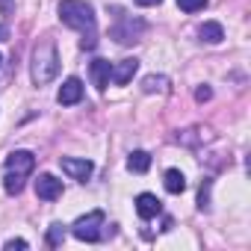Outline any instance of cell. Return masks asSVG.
Listing matches in <instances>:
<instances>
[{
	"mask_svg": "<svg viewBox=\"0 0 251 251\" xmlns=\"http://www.w3.org/2000/svg\"><path fill=\"white\" fill-rule=\"evenodd\" d=\"M139 71V59H121L118 65H112V71H109V80L115 83V86H127L130 80H133V74Z\"/></svg>",
	"mask_w": 251,
	"mask_h": 251,
	"instance_id": "9c48e42d",
	"label": "cell"
},
{
	"mask_svg": "<svg viewBox=\"0 0 251 251\" xmlns=\"http://www.w3.org/2000/svg\"><path fill=\"white\" fill-rule=\"evenodd\" d=\"M3 169H6V175H18V177H27V175L36 169V157H33L30 151H12V154L6 157Z\"/></svg>",
	"mask_w": 251,
	"mask_h": 251,
	"instance_id": "5b68a950",
	"label": "cell"
},
{
	"mask_svg": "<svg viewBox=\"0 0 251 251\" xmlns=\"http://www.w3.org/2000/svg\"><path fill=\"white\" fill-rule=\"evenodd\" d=\"M62 242H65V225L53 222V225L48 227V245H50V248H56V245H62Z\"/></svg>",
	"mask_w": 251,
	"mask_h": 251,
	"instance_id": "9a60e30c",
	"label": "cell"
},
{
	"mask_svg": "<svg viewBox=\"0 0 251 251\" xmlns=\"http://www.w3.org/2000/svg\"><path fill=\"white\" fill-rule=\"evenodd\" d=\"M163 0H136V6H160Z\"/></svg>",
	"mask_w": 251,
	"mask_h": 251,
	"instance_id": "603a6c76",
	"label": "cell"
},
{
	"mask_svg": "<svg viewBox=\"0 0 251 251\" xmlns=\"http://www.w3.org/2000/svg\"><path fill=\"white\" fill-rule=\"evenodd\" d=\"M59 169H62L71 180H77V183H86V180L92 177V172H95V166H92L89 160H77V157H62V160H59Z\"/></svg>",
	"mask_w": 251,
	"mask_h": 251,
	"instance_id": "8992f818",
	"label": "cell"
},
{
	"mask_svg": "<svg viewBox=\"0 0 251 251\" xmlns=\"http://www.w3.org/2000/svg\"><path fill=\"white\" fill-rule=\"evenodd\" d=\"M177 6L183 12H201V9H207V0H177Z\"/></svg>",
	"mask_w": 251,
	"mask_h": 251,
	"instance_id": "d6986e66",
	"label": "cell"
},
{
	"mask_svg": "<svg viewBox=\"0 0 251 251\" xmlns=\"http://www.w3.org/2000/svg\"><path fill=\"white\" fill-rule=\"evenodd\" d=\"M127 169L136 172V175L148 172V169H151V154H148V151H133V154L127 157Z\"/></svg>",
	"mask_w": 251,
	"mask_h": 251,
	"instance_id": "5bb4252c",
	"label": "cell"
},
{
	"mask_svg": "<svg viewBox=\"0 0 251 251\" xmlns=\"http://www.w3.org/2000/svg\"><path fill=\"white\" fill-rule=\"evenodd\" d=\"M163 186H166V192L180 195V192L186 189V177H183V172H180V169H169L166 177H163Z\"/></svg>",
	"mask_w": 251,
	"mask_h": 251,
	"instance_id": "4fadbf2b",
	"label": "cell"
},
{
	"mask_svg": "<svg viewBox=\"0 0 251 251\" xmlns=\"http://www.w3.org/2000/svg\"><path fill=\"white\" fill-rule=\"evenodd\" d=\"M0 62H3V56H0Z\"/></svg>",
	"mask_w": 251,
	"mask_h": 251,
	"instance_id": "d4e9b609",
	"label": "cell"
},
{
	"mask_svg": "<svg viewBox=\"0 0 251 251\" xmlns=\"http://www.w3.org/2000/svg\"><path fill=\"white\" fill-rule=\"evenodd\" d=\"M142 30H145V24H142V21H133V18L124 15V18L109 30V36H112L118 45H133V42H139Z\"/></svg>",
	"mask_w": 251,
	"mask_h": 251,
	"instance_id": "277c9868",
	"label": "cell"
},
{
	"mask_svg": "<svg viewBox=\"0 0 251 251\" xmlns=\"http://www.w3.org/2000/svg\"><path fill=\"white\" fill-rule=\"evenodd\" d=\"M59 74V53L53 42H39L33 50V83L45 86Z\"/></svg>",
	"mask_w": 251,
	"mask_h": 251,
	"instance_id": "7a4b0ae2",
	"label": "cell"
},
{
	"mask_svg": "<svg viewBox=\"0 0 251 251\" xmlns=\"http://www.w3.org/2000/svg\"><path fill=\"white\" fill-rule=\"evenodd\" d=\"M210 186H213V180H204V183H201V192H198V210H210Z\"/></svg>",
	"mask_w": 251,
	"mask_h": 251,
	"instance_id": "ac0fdd59",
	"label": "cell"
},
{
	"mask_svg": "<svg viewBox=\"0 0 251 251\" xmlns=\"http://www.w3.org/2000/svg\"><path fill=\"white\" fill-rule=\"evenodd\" d=\"M103 213L100 210H92L86 216H80L74 225H71V233L80 239V242H98L100 239V227H103Z\"/></svg>",
	"mask_w": 251,
	"mask_h": 251,
	"instance_id": "3957f363",
	"label": "cell"
},
{
	"mask_svg": "<svg viewBox=\"0 0 251 251\" xmlns=\"http://www.w3.org/2000/svg\"><path fill=\"white\" fill-rule=\"evenodd\" d=\"M0 12H3V15H12V12H15V0H0Z\"/></svg>",
	"mask_w": 251,
	"mask_h": 251,
	"instance_id": "44dd1931",
	"label": "cell"
},
{
	"mask_svg": "<svg viewBox=\"0 0 251 251\" xmlns=\"http://www.w3.org/2000/svg\"><path fill=\"white\" fill-rule=\"evenodd\" d=\"M0 42H9V27L0 24Z\"/></svg>",
	"mask_w": 251,
	"mask_h": 251,
	"instance_id": "cb8c5ba5",
	"label": "cell"
},
{
	"mask_svg": "<svg viewBox=\"0 0 251 251\" xmlns=\"http://www.w3.org/2000/svg\"><path fill=\"white\" fill-rule=\"evenodd\" d=\"M56 100H59L62 106L80 103V100H83V83H80L77 77H68V80L59 86V92H56Z\"/></svg>",
	"mask_w": 251,
	"mask_h": 251,
	"instance_id": "52a82bcc",
	"label": "cell"
},
{
	"mask_svg": "<svg viewBox=\"0 0 251 251\" xmlns=\"http://www.w3.org/2000/svg\"><path fill=\"white\" fill-rule=\"evenodd\" d=\"M109 71H112V65L106 62V59H95L92 65H89V74H92V83L103 92L106 86H109Z\"/></svg>",
	"mask_w": 251,
	"mask_h": 251,
	"instance_id": "8fae6325",
	"label": "cell"
},
{
	"mask_svg": "<svg viewBox=\"0 0 251 251\" xmlns=\"http://www.w3.org/2000/svg\"><path fill=\"white\" fill-rule=\"evenodd\" d=\"M160 210H163V204H160L157 195H151V192L136 195V213H139L142 219H154V216H160Z\"/></svg>",
	"mask_w": 251,
	"mask_h": 251,
	"instance_id": "30bf717a",
	"label": "cell"
},
{
	"mask_svg": "<svg viewBox=\"0 0 251 251\" xmlns=\"http://www.w3.org/2000/svg\"><path fill=\"white\" fill-rule=\"evenodd\" d=\"M3 189H6L9 195H18V192L24 189V177H18V175H3Z\"/></svg>",
	"mask_w": 251,
	"mask_h": 251,
	"instance_id": "e0dca14e",
	"label": "cell"
},
{
	"mask_svg": "<svg viewBox=\"0 0 251 251\" xmlns=\"http://www.w3.org/2000/svg\"><path fill=\"white\" fill-rule=\"evenodd\" d=\"M198 36H201V42H207V45H219V42L225 39V30H222L219 21H204V24L198 27Z\"/></svg>",
	"mask_w": 251,
	"mask_h": 251,
	"instance_id": "7c38bea8",
	"label": "cell"
},
{
	"mask_svg": "<svg viewBox=\"0 0 251 251\" xmlns=\"http://www.w3.org/2000/svg\"><path fill=\"white\" fill-rule=\"evenodd\" d=\"M166 83H169V80H166L163 74H148V77L142 80V89H145V92H160V89H166Z\"/></svg>",
	"mask_w": 251,
	"mask_h": 251,
	"instance_id": "2e32d148",
	"label": "cell"
},
{
	"mask_svg": "<svg viewBox=\"0 0 251 251\" xmlns=\"http://www.w3.org/2000/svg\"><path fill=\"white\" fill-rule=\"evenodd\" d=\"M59 21L65 27L83 33V42H80L83 50L95 48V12H92V6L86 0H62L59 3Z\"/></svg>",
	"mask_w": 251,
	"mask_h": 251,
	"instance_id": "6da1fadb",
	"label": "cell"
},
{
	"mask_svg": "<svg viewBox=\"0 0 251 251\" xmlns=\"http://www.w3.org/2000/svg\"><path fill=\"white\" fill-rule=\"evenodd\" d=\"M3 248H6V251H15V248H27V239H9Z\"/></svg>",
	"mask_w": 251,
	"mask_h": 251,
	"instance_id": "7402d4cb",
	"label": "cell"
},
{
	"mask_svg": "<svg viewBox=\"0 0 251 251\" xmlns=\"http://www.w3.org/2000/svg\"><path fill=\"white\" fill-rule=\"evenodd\" d=\"M36 195L42 201H56L62 195V180H56L53 175H39L36 180Z\"/></svg>",
	"mask_w": 251,
	"mask_h": 251,
	"instance_id": "ba28073f",
	"label": "cell"
},
{
	"mask_svg": "<svg viewBox=\"0 0 251 251\" xmlns=\"http://www.w3.org/2000/svg\"><path fill=\"white\" fill-rule=\"evenodd\" d=\"M210 98H213L210 86H198V89H195V100H198V103H204V100H210Z\"/></svg>",
	"mask_w": 251,
	"mask_h": 251,
	"instance_id": "ffe728a7",
	"label": "cell"
}]
</instances>
